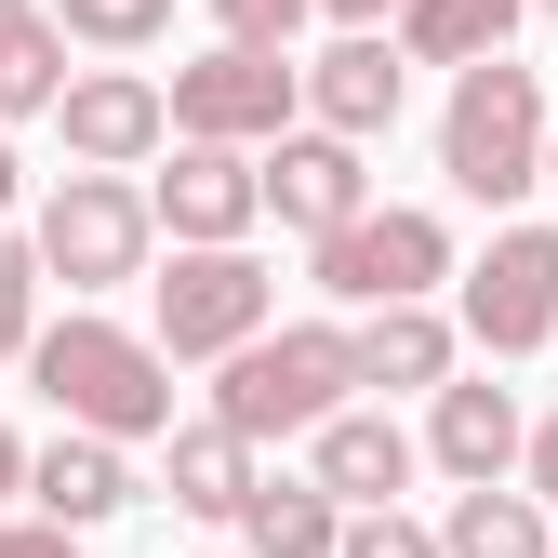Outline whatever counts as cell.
<instances>
[{
    "mask_svg": "<svg viewBox=\"0 0 558 558\" xmlns=\"http://www.w3.org/2000/svg\"><path fill=\"white\" fill-rule=\"evenodd\" d=\"M27 373H40V399L66 426H94V439H160L173 426V360L147 332L94 319V306H66L53 332H27Z\"/></svg>",
    "mask_w": 558,
    "mask_h": 558,
    "instance_id": "1",
    "label": "cell"
},
{
    "mask_svg": "<svg viewBox=\"0 0 558 558\" xmlns=\"http://www.w3.org/2000/svg\"><path fill=\"white\" fill-rule=\"evenodd\" d=\"M345 386H360V360H345L332 319L240 332L227 345V386H214V426H240V439H306L319 412H345Z\"/></svg>",
    "mask_w": 558,
    "mask_h": 558,
    "instance_id": "2",
    "label": "cell"
},
{
    "mask_svg": "<svg viewBox=\"0 0 558 558\" xmlns=\"http://www.w3.org/2000/svg\"><path fill=\"white\" fill-rule=\"evenodd\" d=\"M439 173H452L465 199H519V186H545V81H532V66L478 53L465 81H452V107H439Z\"/></svg>",
    "mask_w": 558,
    "mask_h": 558,
    "instance_id": "3",
    "label": "cell"
},
{
    "mask_svg": "<svg viewBox=\"0 0 558 558\" xmlns=\"http://www.w3.org/2000/svg\"><path fill=\"white\" fill-rule=\"evenodd\" d=\"M452 279V227L412 214V199H360L345 227H319V293L332 306H399V293H439Z\"/></svg>",
    "mask_w": 558,
    "mask_h": 558,
    "instance_id": "4",
    "label": "cell"
},
{
    "mask_svg": "<svg viewBox=\"0 0 558 558\" xmlns=\"http://www.w3.org/2000/svg\"><path fill=\"white\" fill-rule=\"evenodd\" d=\"M147 240H160V214H147V186H120V173H66L53 199H40V279H66V293H107V279H133L147 266Z\"/></svg>",
    "mask_w": 558,
    "mask_h": 558,
    "instance_id": "5",
    "label": "cell"
},
{
    "mask_svg": "<svg viewBox=\"0 0 558 558\" xmlns=\"http://www.w3.org/2000/svg\"><path fill=\"white\" fill-rule=\"evenodd\" d=\"M293 107H306L293 53H253V40L173 66V94H160V120L173 133H214V147H266V133H293Z\"/></svg>",
    "mask_w": 558,
    "mask_h": 558,
    "instance_id": "6",
    "label": "cell"
},
{
    "mask_svg": "<svg viewBox=\"0 0 558 558\" xmlns=\"http://www.w3.org/2000/svg\"><path fill=\"white\" fill-rule=\"evenodd\" d=\"M160 293V360H227L240 332H266V266L240 240H173V279Z\"/></svg>",
    "mask_w": 558,
    "mask_h": 558,
    "instance_id": "7",
    "label": "cell"
},
{
    "mask_svg": "<svg viewBox=\"0 0 558 558\" xmlns=\"http://www.w3.org/2000/svg\"><path fill=\"white\" fill-rule=\"evenodd\" d=\"M465 332L493 345V360H532V345L558 332V227H506L465 266Z\"/></svg>",
    "mask_w": 558,
    "mask_h": 558,
    "instance_id": "8",
    "label": "cell"
},
{
    "mask_svg": "<svg viewBox=\"0 0 558 558\" xmlns=\"http://www.w3.org/2000/svg\"><path fill=\"white\" fill-rule=\"evenodd\" d=\"M266 214L279 227H345V214H360V199H373V173H360V133H266Z\"/></svg>",
    "mask_w": 558,
    "mask_h": 558,
    "instance_id": "9",
    "label": "cell"
},
{
    "mask_svg": "<svg viewBox=\"0 0 558 558\" xmlns=\"http://www.w3.org/2000/svg\"><path fill=\"white\" fill-rule=\"evenodd\" d=\"M53 120H66V160H81V173H133V160H147L160 147V81H133V66H94V81H66L53 94Z\"/></svg>",
    "mask_w": 558,
    "mask_h": 558,
    "instance_id": "10",
    "label": "cell"
},
{
    "mask_svg": "<svg viewBox=\"0 0 558 558\" xmlns=\"http://www.w3.org/2000/svg\"><path fill=\"white\" fill-rule=\"evenodd\" d=\"M147 214H160L173 240H253L266 186H253V160H240V147H214V133H186V147H173V173L147 186Z\"/></svg>",
    "mask_w": 558,
    "mask_h": 558,
    "instance_id": "11",
    "label": "cell"
},
{
    "mask_svg": "<svg viewBox=\"0 0 558 558\" xmlns=\"http://www.w3.org/2000/svg\"><path fill=\"white\" fill-rule=\"evenodd\" d=\"M293 81H306L319 133H386V120H399V40H386V27H345L319 66H293Z\"/></svg>",
    "mask_w": 558,
    "mask_h": 558,
    "instance_id": "12",
    "label": "cell"
},
{
    "mask_svg": "<svg viewBox=\"0 0 558 558\" xmlns=\"http://www.w3.org/2000/svg\"><path fill=\"white\" fill-rule=\"evenodd\" d=\"M306 439H319L306 478H319L332 506H399V493H412V439L386 426V412H319Z\"/></svg>",
    "mask_w": 558,
    "mask_h": 558,
    "instance_id": "13",
    "label": "cell"
},
{
    "mask_svg": "<svg viewBox=\"0 0 558 558\" xmlns=\"http://www.w3.org/2000/svg\"><path fill=\"white\" fill-rule=\"evenodd\" d=\"M27 493H40V519H53V532H94V519H120V506H133V465H120V439L66 426L53 452H27Z\"/></svg>",
    "mask_w": 558,
    "mask_h": 558,
    "instance_id": "14",
    "label": "cell"
},
{
    "mask_svg": "<svg viewBox=\"0 0 558 558\" xmlns=\"http://www.w3.org/2000/svg\"><path fill=\"white\" fill-rule=\"evenodd\" d=\"M345 360H360V386H439V373H452V319H439L426 293H399V306H360Z\"/></svg>",
    "mask_w": 558,
    "mask_h": 558,
    "instance_id": "15",
    "label": "cell"
},
{
    "mask_svg": "<svg viewBox=\"0 0 558 558\" xmlns=\"http://www.w3.org/2000/svg\"><path fill=\"white\" fill-rule=\"evenodd\" d=\"M519 439H532V426H519V386H452V373H439V426H426V452H439L452 478H506Z\"/></svg>",
    "mask_w": 558,
    "mask_h": 558,
    "instance_id": "16",
    "label": "cell"
},
{
    "mask_svg": "<svg viewBox=\"0 0 558 558\" xmlns=\"http://www.w3.org/2000/svg\"><path fill=\"white\" fill-rule=\"evenodd\" d=\"M240 532H253V558H332L345 506L319 493V478H253V493H240Z\"/></svg>",
    "mask_w": 558,
    "mask_h": 558,
    "instance_id": "17",
    "label": "cell"
},
{
    "mask_svg": "<svg viewBox=\"0 0 558 558\" xmlns=\"http://www.w3.org/2000/svg\"><path fill=\"white\" fill-rule=\"evenodd\" d=\"M519 14H532V0H399V53H426V66H478V53H506Z\"/></svg>",
    "mask_w": 558,
    "mask_h": 558,
    "instance_id": "18",
    "label": "cell"
},
{
    "mask_svg": "<svg viewBox=\"0 0 558 558\" xmlns=\"http://www.w3.org/2000/svg\"><path fill=\"white\" fill-rule=\"evenodd\" d=\"M160 439H173V506H186V519H240L253 439H240V426H160Z\"/></svg>",
    "mask_w": 558,
    "mask_h": 558,
    "instance_id": "19",
    "label": "cell"
},
{
    "mask_svg": "<svg viewBox=\"0 0 558 558\" xmlns=\"http://www.w3.org/2000/svg\"><path fill=\"white\" fill-rule=\"evenodd\" d=\"M439 558H545V506H532V493H506V478H465Z\"/></svg>",
    "mask_w": 558,
    "mask_h": 558,
    "instance_id": "20",
    "label": "cell"
},
{
    "mask_svg": "<svg viewBox=\"0 0 558 558\" xmlns=\"http://www.w3.org/2000/svg\"><path fill=\"white\" fill-rule=\"evenodd\" d=\"M53 94H66V27L53 14H14V27H0V133L40 120Z\"/></svg>",
    "mask_w": 558,
    "mask_h": 558,
    "instance_id": "21",
    "label": "cell"
},
{
    "mask_svg": "<svg viewBox=\"0 0 558 558\" xmlns=\"http://www.w3.org/2000/svg\"><path fill=\"white\" fill-rule=\"evenodd\" d=\"M53 27H66V40L133 53V40H160V27H173V0H53Z\"/></svg>",
    "mask_w": 558,
    "mask_h": 558,
    "instance_id": "22",
    "label": "cell"
},
{
    "mask_svg": "<svg viewBox=\"0 0 558 558\" xmlns=\"http://www.w3.org/2000/svg\"><path fill=\"white\" fill-rule=\"evenodd\" d=\"M27 332H40V253L0 227V360H27Z\"/></svg>",
    "mask_w": 558,
    "mask_h": 558,
    "instance_id": "23",
    "label": "cell"
},
{
    "mask_svg": "<svg viewBox=\"0 0 558 558\" xmlns=\"http://www.w3.org/2000/svg\"><path fill=\"white\" fill-rule=\"evenodd\" d=\"M332 558H439V532H412L399 506H360V519L332 532Z\"/></svg>",
    "mask_w": 558,
    "mask_h": 558,
    "instance_id": "24",
    "label": "cell"
},
{
    "mask_svg": "<svg viewBox=\"0 0 558 558\" xmlns=\"http://www.w3.org/2000/svg\"><path fill=\"white\" fill-rule=\"evenodd\" d=\"M214 27H227V40H253V53H293L306 0H214Z\"/></svg>",
    "mask_w": 558,
    "mask_h": 558,
    "instance_id": "25",
    "label": "cell"
},
{
    "mask_svg": "<svg viewBox=\"0 0 558 558\" xmlns=\"http://www.w3.org/2000/svg\"><path fill=\"white\" fill-rule=\"evenodd\" d=\"M0 558H81V532H53V519H0Z\"/></svg>",
    "mask_w": 558,
    "mask_h": 558,
    "instance_id": "26",
    "label": "cell"
},
{
    "mask_svg": "<svg viewBox=\"0 0 558 558\" xmlns=\"http://www.w3.org/2000/svg\"><path fill=\"white\" fill-rule=\"evenodd\" d=\"M519 452H532V506H558V412H545V426H532Z\"/></svg>",
    "mask_w": 558,
    "mask_h": 558,
    "instance_id": "27",
    "label": "cell"
},
{
    "mask_svg": "<svg viewBox=\"0 0 558 558\" xmlns=\"http://www.w3.org/2000/svg\"><path fill=\"white\" fill-rule=\"evenodd\" d=\"M306 14H332V27H386L399 0H306Z\"/></svg>",
    "mask_w": 558,
    "mask_h": 558,
    "instance_id": "28",
    "label": "cell"
},
{
    "mask_svg": "<svg viewBox=\"0 0 558 558\" xmlns=\"http://www.w3.org/2000/svg\"><path fill=\"white\" fill-rule=\"evenodd\" d=\"M14 493H27V439L0 426V506H14Z\"/></svg>",
    "mask_w": 558,
    "mask_h": 558,
    "instance_id": "29",
    "label": "cell"
},
{
    "mask_svg": "<svg viewBox=\"0 0 558 558\" xmlns=\"http://www.w3.org/2000/svg\"><path fill=\"white\" fill-rule=\"evenodd\" d=\"M0 199H14V147H0Z\"/></svg>",
    "mask_w": 558,
    "mask_h": 558,
    "instance_id": "30",
    "label": "cell"
},
{
    "mask_svg": "<svg viewBox=\"0 0 558 558\" xmlns=\"http://www.w3.org/2000/svg\"><path fill=\"white\" fill-rule=\"evenodd\" d=\"M545 186H558V133H545Z\"/></svg>",
    "mask_w": 558,
    "mask_h": 558,
    "instance_id": "31",
    "label": "cell"
},
{
    "mask_svg": "<svg viewBox=\"0 0 558 558\" xmlns=\"http://www.w3.org/2000/svg\"><path fill=\"white\" fill-rule=\"evenodd\" d=\"M14 14H27V0H0V27H14Z\"/></svg>",
    "mask_w": 558,
    "mask_h": 558,
    "instance_id": "32",
    "label": "cell"
},
{
    "mask_svg": "<svg viewBox=\"0 0 558 558\" xmlns=\"http://www.w3.org/2000/svg\"><path fill=\"white\" fill-rule=\"evenodd\" d=\"M545 14H558V0H545Z\"/></svg>",
    "mask_w": 558,
    "mask_h": 558,
    "instance_id": "33",
    "label": "cell"
},
{
    "mask_svg": "<svg viewBox=\"0 0 558 558\" xmlns=\"http://www.w3.org/2000/svg\"><path fill=\"white\" fill-rule=\"evenodd\" d=\"M545 558H558V545H545Z\"/></svg>",
    "mask_w": 558,
    "mask_h": 558,
    "instance_id": "34",
    "label": "cell"
}]
</instances>
